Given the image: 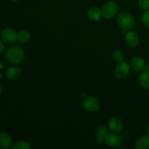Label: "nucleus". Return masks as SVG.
Wrapping results in <instances>:
<instances>
[{"label": "nucleus", "instance_id": "nucleus-20", "mask_svg": "<svg viewBox=\"0 0 149 149\" xmlns=\"http://www.w3.org/2000/svg\"><path fill=\"white\" fill-rule=\"evenodd\" d=\"M138 6L141 10L143 11H146L149 10V0H139L138 1Z\"/></svg>", "mask_w": 149, "mask_h": 149}, {"label": "nucleus", "instance_id": "nucleus-8", "mask_svg": "<svg viewBox=\"0 0 149 149\" xmlns=\"http://www.w3.org/2000/svg\"><path fill=\"white\" fill-rule=\"evenodd\" d=\"M125 42L130 47L135 48L138 46L140 42L139 36L138 33L132 31H127L125 33Z\"/></svg>", "mask_w": 149, "mask_h": 149}, {"label": "nucleus", "instance_id": "nucleus-7", "mask_svg": "<svg viewBox=\"0 0 149 149\" xmlns=\"http://www.w3.org/2000/svg\"><path fill=\"white\" fill-rule=\"evenodd\" d=\"M105 143L111 148H118L122 143V138L114 132L107 134L105 137Z\"/></svg>", "mask_w": 149, "mask_h": 149}, {"label": "nucleus", "instance_id": "nucleus-26", "mask_svg": "<svg viewBox=\"0 0 149 149\" xmlns=\"http://www.w3.org/2000/svg\"><path fill=\"white\" fill-rule=\"evenodd\" d=\"M147 132H148V134L149 135V125L148 126V128H147Z\"/></svg>", "mask_w": 149, "mask_h": 149}, {"label": "nucleus", "instance_id": "nucleus-25", "mask_svg": "<svg viewBox=\"0 0 149 149\" xmlns=\"http://www.w3.org/2000/svg\"><path fill=\"white\" fill-rule=\"evenodd\" d=\"M1 93H2V87H1V84H0V95L1 94Z\"/></svg>", "mask_w": 149, "mask_h": 149}, {"label": "nucleus", "instance_id": "nucleus-9", "mask_svg": "<svg viewBox=\"0 0 149 149\" xmlns=\"http://www.w3.org/2000/svg\"><path fill=\"white\" fill-rule=\"evenodd\" d=\"M109 129L111 132L119 133L123 129V122L119 116H114L109 122Z\"/></svg>", "mask_w": 149, "mask_h": 149}, {"label": "nucleus", "instance_id": "nucleus-3", "mask_svg": "<svg viewBox=\"0 0 149 149\" xmlns=\"http://www.w3.org/2000/svg\"><path fill=\"white\" fill-rule=\"evenodd\" d=\"M119 11V6L113 1H107L102 8V14L105 18L111 19L114 17Z\"/></svg>", "mask_w": 149, "mask_h": 149}, {"label": "nucleus", "instance_id": "nucleus-24", "mask_svg": "<svg viewBox=\"0 0 149 149\" xmlns=\"http://www.w3.org/2000/svg\"><path fill=\"white\" fill-rule=\"evenodd\" d=\"M145 71H148V72H149V65H146V68Z\"/></svg>", "mask_w": 149, "mask_h": 149}, {"label": "nucleus", "instance_id": "nucleus-13", "mask_svg": "<svg viewBox=\"0 0 149 149\" xmlns=\"http://www.w3.org/2000/svg\"><path fill=\"white\" fill-rule=\"evenodd\" d=\"M87 16H88V18L92 21H98L103 16L102 10L96 7H92L88 10Z\"/></svg>", "mask_w": 149, "mask_h": 149}, {"label": "nucleus", "instance_id": "nucleus-10", "mask_svg": "<svg viewBox=\"0 0 149 149\" xmlns=\"http://www.w3.org/2000/svg\"><path fill=\"white\" fill-rule=\"evenodd\" d=\"M130 67L136 72H143L146 68V64L143 58L135 56L131 59Z\"/></svg>", "mask_w": 149, "mask_h": 149}, {"label": "nucleus", "instance_id": "nucleus-6", "mask_svg": "<svg viewBox=\"0 0 149 149\" xmlns=\"http://www.w3.org/2000/svg\"><path fill=\"white\" fill-rule=\"evenodd\" d=\"M1 39L4 42L7 44L14 43L17 40V33L13 29L5 28L1 32Z\"/></svg>", "mask_w": 149, "mask_h": 149}, {"label": "nucleus", "instance_id": "nucleus-23", "mask_svg": "<svg viewBox=\"0 0 149 149\" xmlns=\"http://www.w3.org/2000/svg\"><path fill=\"white\" fill-rule=\"evenodd\" d=\"M4 44H3L2 41L0 39V54L1 53V52L4 51Z\"/></svg>", "mask_w": 149, "mask_h": 149}, {"label": "nucleus", "instance_id": "nucleus-17", "mask_svg": "<svg viewBox=\"0 0 149 149\" xmlns=\"http://www.w3.org/2000/svg\"><path fill=\"white\" fill-rule=\"evenodd\" d=\"M112 57H113V59L114 60V61L117 63H120L125 61V56L123 51L120 50V49H116L112 54Z\"/></svg>", "mask_w": 149, "mask_h": 149}, {"label": "nucleus", "instance_id": "nucleus-5", "mask_svg": "<svg viewBox=\"0 0 149 149\" xmlns=\"http://www.w3.org/2000/svg\"><path fill=\"white\" fill-rule=\"evenodd\" d=\"M130 68L131 67L130 66L129 64L125 61L118 63L114 71L115 76L116 78L119 79L126 78L130 72Z\"/></svg>", "mask_w": 149, "mask_h": 149}, {"label": "nucleus", "instance_id": "nucleus-28", "mask_svg": "<svg viewBox=\"0 0 149 149\" xmlns=\"http://www.w3.org/2000/svg\"><path fill=\"white\" fill-rule=\"evenodd\" d=\"M12 1H18V0H12Z\"/></svg>", "mask_w": 149, "mask_h": 149}, {"label": "nucleus", "instance_id": "nucleus-2", "mask_svg": "<svg viewBox=\"0 0 149 149\" xmlns=\"http://www.w3.org/2000/svg\"><path fill=\"white\" fill-rule=\"evenodd\" d=\"M116 21L122 30L130 31L135 26V20L133 16L129 13H122L116 17Z\"/></svg>", "mask_w": 149, "mask_h": 149}, {"label": "nucleus", "instance_id": "nucleus-22", "mask_svg": "<svg viewBox=\"0 0 149 149\" xmlns=\"http://www.w3.org/2000/svg\"><path fill=\"white\" fill-rule=\"evenodd\" d=\"M96 142H97V144H100V145L104 143L105 137L104 136H97V138H96Z\"/></svg>", "mask_w": 149, "mask_h": 149}, {"label": "nucleus", "instance_id": "nucleus-21", "mask_svg": "<svg viewBox=\"0 0 149 149\" xmlns=\"http://www.w3.org/2000/svg\"><path fill=\"white\" fill-rule=\"evenodd\" d=\"M142 21L147 27H149V10H146V11H144V13H143L142 17Z\"/></svg>", "mask_w": 149, "mask_h": 149}, {"label": "nucleus", "instance_id": "nucleus-12", "mask_svg": "<svg viewBox=\"0 0 149 149\" xmlns=\"http://www.w3.org/2000/svg\"><path fill=\"white\" fill-rule=\"evenodd\" d=\"M12 138L10 135L4 132H0V148L2 149H9L11 148Z\"/></svg>", "mask_w": 149, "mask_h": 149}, {"label": "nucleus", "instance_id": "nucleus-27", "mask_svg": "<svg viewBox=\"0 0 149 149\" xmlns=\"http://www.w3.org/2000/svg\"><path fill=\"white\" fill-rule=\"evenodd\" d=\"M1 78H2V75H1V74L0 73V80L1 79Z\"/></svg>", "mask_w": 149, "mask_h": 149}, {"label": "nucleus", "instance_id": "nucleus-1", "mask_svg": "<svg viewBox=\"0 0 149 149\" xmlns=\"http://www.w3.org/2000/svg\"><path fill=\"white\" fill-rule=\"evenodd\" d=\"M5 58L10 63L19 64L24 60L25 52L20 47L12 46L5 52Z\"/></svg>", "mask_w": 149, "mask_h": 149}, {"label": "nucleus", "instance_id": "nucleus-14", "mask_svg": "<svg viewBox=\"0 0 149 149\" xmlns=\"http://www.w3.org/2000/svg\"><path fill=\"white\" fill-rule=\"evenodd\" d=\"M136 149H148L149 148V135H143L140 137L135 143Z\"/></svg>", "mask_w": 149, "mask_h": 149}, {"label": "nucleus", "instance_id": "nucleus-16", "mask_svg": "<svg viewBox=\"0 0 149 149\" xmlns=\"http://www.w3.org/2000/svg\"><path fill=\"white\" fill-rule=\"evenodd\" d=\"M31 35L28 31L23 30L20 31L18 33H17V40L21 43H26L30 40Z\"/></svg>", "mask_w": 149, "mask_h": 149}, {"label": "nucleus", "instance_id": "nucleus-18", "mask_svg": "<svg viewBox=\"0 0 149 149\" xmlns=\"http://www.w3.org/2000/svg\"><path fill=\"white\" fill-rule=\"evenodd\" d=\"M13 149H31V146L28 142L24 141H18L13 146Z\"/></svg>", "mask_w": 149, "mask_h": 149}, {"label": "nucleus", "instance_id": "nucleus-4", "mask_svg": "<svg viewBox=\"0 0 149 149\" xmlns=\"http://www.w3.org/2000/svg\"><path fill=\"white\" fill-rule=\"evenodd\" d=\"M83 106L90 112H96L100 109V102L98 99L93 96H87L83 101Z\"/></svg>", "mask_w": 149, "mask_h": 149}, {"label": "nucleus", "instance_id": "nucleus-11", "mask_svg": "<svg viewBox=\"0 0 149 149\" xmlns=\"http://www.w3.org/2000/svg\"><path fill=\"white\" fill-rule=\"evenodd\" d=\"M22 71L20 67L17 66H11L8 68L6 71V77L9 80L14 81L17 80L21 75Z\"/></svg>", "mask_w": 149, "mask_h": 149}, {"label": "nucleus", "instance_id": "nucleus-15", "mask_svg": "<svg viewBox=\"0 0 149 149\" xmlns=\"http://www.w3.org/2000/svg\"><path fill=\"white\" fill-rule=\"evenodd\" d=\"M139 84L145 89H149V72L143 71L139 77Z\"/></svg>", "mask_w": 149, "mask_h": 149}, {"label": "nucleus", "instance_id": "nucleus-19", "mask_svg": "<svg viewBox=\"0 0 149 149\" xmlns=\"http://www.w3.org/2000/svg\"><path fill=\"white\" fill-rule=\"evenodd\" d=\"M95 134L96 136H104L106 137L108 134V129L104 125H99L95 130Z\"/></svg>", "mask_w": 149, "mask_h": 149}]
</instances>
